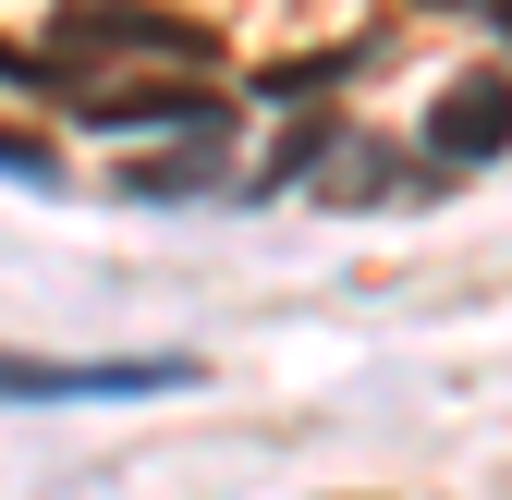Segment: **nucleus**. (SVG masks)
Returning <instances> with one entry per match:
<instances>
[{
    "instance_id": "7ed1b4c3",
    "label": "nucleus",
    "mask_w": 512,
    "mask_h": 500,
    "mask_svg": "<svg viewBox=\"0 0 512 500\" xmlns=\"http://www.w3.org/2000/svg\"><path fill=\"white\" fill-rule=\"evenodd\" d=\"M500 147H512V74L476 61V74H452V86L427 98V159L439 171H488Z\"/></svg>"
},
{
    "instance_id": "0eeeda50",
    "label": "nucleus",
    "mask_w": 512,
    "mask_h": 500,
    "mask_svg": "<svg viewBox=\"0 0 512 500\" xmlns=\"http://www.w3.org/2000/svg\"><path fill=\"white\" fill-rule=\"evenodd\" d=\"M488 13H500V25H512V0H488Z\"/></svg>"
},
{
    "instance_id": "20e7f679",
    "label": "nucleus",
    "mask_w": 512,
    "mask_h": 500,
    "mask_svg": "<svg viewBox=\"0 0 512 500\" xmlns=\"http://www.w3.org/2000/svg\"><path fill=\"white\" fill-rule=\"evenodd\" d=\"M122 196H135V208L232 196V110H196V122H183V147H159V159H122Z\"/></svg>"
},
{
    "instance_id": "39448f33",
    "label": "nucleus",
    "mask_w": 512,
    "mask_h": 500,
    "mask_svg": "<svg viewBox=\"0 0 512 500\" xmlns=\"http://www.w3.org/2000/svg\"><path fill=\"white\" fill-rule=\"evenodd\" d=\"M0 183H37V196L61 183V147L37 135V122H0Z\"/></svg>"
},
{
    "instance_id": "f257e3e1",
    "label": "nucleus",
    "mask_w": 512,
    "mask_h": 500,
    "mask_svg": "<svg viewBox=\"0 0 512 500\" xmlns=\"http://www.w3.org/2000/svg\"><path fill=\"white\" fill-rule=\"evenodd\" d=\"M196 354H0V403H135V391H183Z\"/></svg>"
},
{
    "instance_id": "f03ea898",
    "label": "nucleus",
    "mask_w": 512,
    "mask_h": 500,
    "mask_svg": "<svg viewBox=\"0 0 512 500\" xmlns=\"http://www.w3.org/2000/svg\"><path fill=\"white\" fill-rule=\"evenodd\" d=\"M317 208H427L439 196V159H403V147H378L354 135V122H330V147H317Z\"/></svg>"
},
{
    "instance_id": "423d86ee",
    "label": "nucleus",
    "mask_w": 512,
    "mask_h": 500,
    "mask_svg": "<svg viewBox=\"0 0 512 500\" xmlns=\"http://www.w3.org/2000/svg\"><path fill=\"white\" fill-rule=\"evenodd\" d=\"M427 13H464V0H427Z\"/></svg>"
}]
</instances>
